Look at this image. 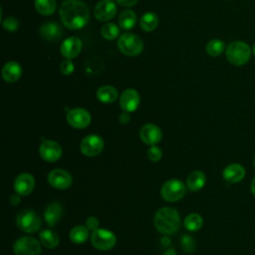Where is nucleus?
<instances>
[{
    "instance_id": "30",
    "label": "nucleus",
    "mask_w": 255,
    "mask_h": 255,
    "mask_svg": "<svg viewBox=\"0 0 255 255\" xmlns=\"http://www.w3.org/2000/svg\"><path fill=\"white\" fill-rule=\"evenodd\" d=\"M225 44L220 39H212L206 45V52L211 57H217L223 53Z\"/></svg>"
},
{
    "instance_id": "3",
    "label": "nucleus",
    "mask_w": 255,
    "mask_h": 255,
    "mask_svg": "<svg viewBox=\"0 0 255 255\" xmlns=\"http://www.w3.org/2000/svg\"><path fill=\"white\" fill-rule=\"evenodd\" d=\"M227 61L234 66L246 64L251 56L250 46L243 41L231 42L225 51Z\"/></svg>"
},
{
    "instance_id": "27",
    "label": "nucleus",
    "mask_w": 255,
    "mask_h": 255,
    "mask_svg": "<svg viewBox=\"0 0 255 255\" xmlns=\"http://www.w3.org/2000/svg\"><path fill=\"white\" fill-rule=\"evenodd\" d=\"M139 24L142 30H144L145 32H151L156 28L158 24V18L156 14L152 12H147L141 16Z\"/></svg>"
},
{
    "instance_id": "17",
    "label": "nucleus",
    "mask_w": 255,
    "mask_h": 255,
    "mask_svg": "<svg viewBox=\"0 0 255 255\" xmlns=\"http://www.w3.org/2000/svg\"><path fill=\"white\" fill-rule=\"evenodd\" d=\"M35 186V179L32 174L24 172L19 174L14 181V189L20 195H28Z\"/></svg>"
},
{
    "instance_id": "32",
    "label": "nucleus",
    "mask_w": 255,
    "mask_h": 255,
    "mask_svg": "<svg viewBox=\"0 0 255 255\" xmlns=\"http://www.w3.org/2000/svg\"><path fill=\"white\" fill-rule=\"evenodd\" d=\"M180 243H181V247L182 249L186 252V253H191L194 251L195 249V241L193 239V237H191L188 234H184L181 236L180 238Z\"/></svg>"
},
{
    "instance_id": "39",
    "label": "nucleus",
    "mask_w": 255,
    "mask_h": 255,
    "mask_svg": "<svg viewBox=\"0 0 255 255\" xmlns=\"http://www.w3.org/2000/svg\"><path fill=\"white\" fill-rule=\"evenodd\" d=\"M120 122L122 123V124H127L128 121H129V116H128V114L127 113V112H125V113H123L121 116H120Z\"/></svg>"
},
{
    "instance_id": "6",
    "label": "nucleus",
    "mask_w": 255,
    "mask_h": 255,
    "mask_svg": "<svg viewBox=\"0 0 255 255\" xmlns=\"http://www.w3.org/2000/svg\"><path fill=\"white\" fill-rule=\"evenodd\" d=\"M41 219L39 215L33 210L21 211L16 218L18 228L26 233H34L39 230L41 226Z\"/></svg>"
},
{
    "instance_id": "18",
    "label": "nucleus",
    "mask_w": 255,
    "mask_h": 255,
    "mask_svg": "<svg viewBox=\"0 0 255 255\" xmlns=\"http://www.w3.org/2000/svg\"><path fill=\"white\" fill-rule=\"evenodd\" d=\"M39 32L45 40L50 42H57L63 36L62 27L59 25V23L53 21L42 24V26L39 29Z\"/></svg>"
},
{
    "instance_id": "13",
    "label": "nucleus",
    "mask_w": 255,
    "mask_h": 255,
    "mask_svg": "<svg viewBox=\"0 0 255 255\" xmlns=\"http://www.w3.org/2000/svg\"><path fill=\"white\" fill-rule=\"evenodd\" d=\"M117 5L113 0H101L94 9V16L99 21H109L115 17Z\"/></svg>"
},
{
    "instance_id": "4",
    "label": "nucleus",
    "mask_w": 255,
    "mask_h": 255,
    "mask_svg": "<svg viewBox=\"0 0 255 255\" xmlns=\"http://www.w3.org/2000/svg\"><path fill=\"white\" fill-rule=\"evenodd\" d=\"M118 48L124 55L134 57L142 52L143 42L132 33H124L118 40Z\"/></svg>"
},
{
    "instance_id": "25",
    "label": "nucleus",
    "mask_w": 255,
    "mask_h": 255,
    "mask_svg": "<svg viewBox=\"0 0 255 255\" xmlns=\"http://www.w3.org/2000/svg\"><path fill=\"white\" fill-rule=\"evenodd\" d=\"M40 240H41V243L49 249H53V248L57 247L60 242V238H59L58 234L56 232H54L53 230L41 231L40 232Z\"/></svg>"
},
{
    "instance_id": "33",
    "label": "nucleus",
    "mask_w": 255,
    "mask_h": 255,
    "mask_svg": "<svg viewBox=\"0 0 255 255\" xmlns=\"http://www.w3.org/2000/svg\"><path fill=\"white\" fill-rule=\"evenodd\" d=\"M162 156L161 149L156 145H151L147 150V157L152 162H157Z\"/></svg>"
},
{
    "instance_id": "36",
    "label": "nucleus",
    "mask_w": 255,
    "mask_h": 255,
    "mask_svg": "<svg viewBox=\"0 0 255 255\" xmlns=\"http://www.w3.org/2000/svg\"><path fill=\"white\" fill-rule=\"evenodd\" d=\"M99 225H100V222H99V220H98L97 217L91 216V217L87 218V220H86V227H87L89 230L94 231V230L98 229Z\"/></svg>"
},
{
    "instance_id": "26",
    "label": "nucleus",
    "mask_w": 255,
    "mask_h": 255,
    "mask_svg": "<svg viewBox=\"0 0 255 255\" xmlns=\"http://www.w3.org/2000/svg\"><path fill=\"white\" fill-rule=\"evenodd\" d=\"M89 237V229L86 226L78 225L70 231V240L75 244H82L86 242Z\"/></svg>"
},
{
    "instance_id": "37",
    "label": "nucleus",
    "mask_w": 255,
    "mask_h": 255,
    "mask_svg": "<svg viewBox=\"0 0 255 255\" xmlns=\"http://www.w3.org/2000/svg\"><path fill=\"white\" fill-rule=\"evenodd\" d=\"M120 5L125 6V7H131L133 6L137 0H116Z\"/></svg>"
},
{
    "instance_id": "19",
    "label": "nucleus",
    "mask_w": 255,
    "mask_h": 255,
    "mask_svg": "<svg viewBox=\"0 0 255 255\" xmlns=\"http://www.w3.org/2000/svg\"><path fill=\"white\" fill-rule=\"evenodd\" d=\"M222 176L228 182H239L245 176V168L239 163H230L223 169Z\"/></svg>"
},
{
    "instance_id": "8",
    "label": "nucleus",
    "mask_w": 255,
    "mask_h": 255,
    "mask_svg": "<svg viewBox=\"0 0 255 255\" xmlns=\"http://www.w3.org/2000/svg\"><path fill=\"white\" fill-rule=\"evenodd\" d=\"M13 249L15 255H40L41 253L39 241L32 236H24L16 240Z\"/></svg>"
},
{
    "instance_id": "21",
    "label": "nucleus",
    "mask_w": 255,
    "mask_h": 255,
    "mask_svg": "<svg viewBox=\"0 0 255 255\" xmlns=\"http://www.w3.org/2000/svg\"><path fill=\"white\" fill-rule=\"evenodd\" d=\"M63 214V207L59 202H52L44 211V218L50 227H54L60 220Z\"/></svg>"
},
{
    "instance_id": "44",
    "label": "nucleus",
    "mask_w": 255,
    "mask_h": 255,
    "mask_svg": "<svg viewBox=\"0 0 255 255\" xmlns=\"http://www.w3.org/2000/svg\"><path fill=\"white\" fill-rule=\"evenodd\" d=\"M253 162H254V166H255V156H254V159H253Z\"/></svg>"
},
{
    "instance_id": "41",
    "label": "nucleus",
    "mask_w": 255,
    "mask_h": 255,
    "mask_svg": "<svg viewBox=\"0 0 255 255\" xmlns=\"http://www.w3.org/2000/svg\"><path fill=\"white\" fill-rule=\"evenodd\" d=\"M161 243H162L163 246H166V245H169V244H170V240L165 236V237H163V238L161 239Z\"/></svg>"
},
{
    "instance_id": "14",
    "label": "nucleus",
    "mask_w": 255,
    "mask_h": 255,
    "mask_svg": "<svg viewBox=\"0 0 255 255\" xmlns=\"http://www.w3.org/2000/svg\"><path fill=\"white\" fill-rule=\"evenodd\" d=\"M140 102L138 93L133 89L125 90L120 97V106L127 113L134 112Z\"/></svg>"
},
{
    "instance_id": "10",
    "label": "nucleus",
    "mask_w": 255,
    "mask_h": 255,
    "mask_svg": "<svg viewBox=\"0 0 255 255\" xmlns=\"http://www.w3.org/2000/svg\"><path fill=\"white\" fill-rule=\"evenodd\" d=\"M91 120L90 113L82 108L72 109L67 114L68 124L76 128H87L91 124Z\"/></svg>"
},
{
    "instance_id": "11",
    "label": "nucleus",
    "mask_w": 255,
    "mask_h": 255,
    "mask_svg": "<svg viewBox=\"0 0 255 255\" xmlns=\"http://www.w3.org/2000/svg\"><path fill=\"white\" fill-rule=\"evenodd\" d=\"M48 182L57 189H67L73 182L72 175L65 169L56 168L48 174Z\"/></svg>"
},
{
    "instance_id": "16",
    "label": "nucleus",
    "mask_w": 255,
    "mask_h": 255,
    "mask_svg": "<svg viewBox=\"0 0 255 255\" xmlns=\"http://www.w3.org/2000/svg\"><path fill=\"white\" fill-rule=\"evenodd\" d=\"M139 136L144 143L148 145H155L161 139V130L157 126L147 124L140 128Z\"/></svg>"
},
{
    "instance_id": "7",
    "label": "nucleus",
    "mask_w": 255,
    "mask_h": 255,
    "mask_svg": "<svg viewBox=\"0 0 255 255\" xmlns=\"http://www.w3.org/2000/svg\"><path fill=\"white\" fill-rule=\"evenodd\" d=\"M91 241L95 248L99 250H110L117 242L115 234L107 229H96L92 232Z\"/></svg>"
},
{
    "instance_id": "40",
    "label": "nucleus",
    "mask_w": 255,
    "mask_h": 255,
    "mask_svg": "<svg viewBox=\"0 0 255 255\" xmlns=\"http://www.w3.org/2000/svg\"><path fill=\"white\" fill-rule=\"evenodd\" d=\"M250 189H251V192L253 193V195L255 196V176H254V178H253V179H252V181H251Z\"/></svg>"
},
{
    "instance_id": "5",
    "label": "nucleus",
    "mask_w": 255,
    "mask_h": 255,
    "mask_svg": "<svg viewBox=\"0 0 255 255\" xmlns=\"http://www.w3.org/2000/svg\"><path fill=\"white\" fill-rule=\"evenodd\" d=\"M185 192H186V187L184 183L177 178H172L167 180L162 185L160 190V194L162 198L168 202H174L181 199L185 195Z\"/></svg>"
},
{
    "instance_id": "20",
    "label": "nucleus",
    "mask_w": 255,
    "mask_h": 255,
    "mask_svg": "<svg viewBox=\"0 0 255 255\" xmlns=\"http://www.w3.org/2000/svg\"><path fill=\"white\" fill-rule=\"evenodd\" d=\"M22 75V67L17 62H8L2 69V78L7 83L17 82Z\"/></svg>"
},
{
    "instance_id": "9",
    "label": "nucleus",
    "mask_w": 255,
    "mask_h": 255,
    "mask_svg": "<svg viewBox=\"0 0 255 255\" xmlns=\"http://www.w3.org/2000/svg\"><path fill=\"white\" fill-rule=\"evenodd\" d=\"M82 153L86 156L99 155L104 149V140L100 135L90 134L85 136L80 144Z\"/></svg>"
},
{
    "instance_id": "31",
    "label": "nucleus",
    "mask_w": 255,
    "mask_h": 255,
    "mask_svg": "<svg viewBox=\"0 0 255 255\" xmlns=\"http://www.w3.org/2000/svg\"><path fill=\"white\" fill-rule=\"evenodd\" d=\"M119 27L114 23H106L101 28L102 36L107 40H114L119 36Z\"/></svg>"
},
{
    "instance_id": "2",
    "label": "nucleus",
    "mask_w": 255,
    "mask_h": 255,
    "mask_svg": "<svg viewBox=\"0 0 255 255\" xmlns=\"http://www.w3.org/2000/svg\"><path fill=\"white\" fill-rule=\"evenodd\" d=\"M154 225L163 234H173L179 229L180 216L174 208L162 207L155 213Z\"/></svg>"
},
{
    "instance_id": "29",
    "label": "nucleus",
    "mask_w": 255,
    "mask_h": 255,
    "mask_svg": "<svg viewBox=\"0 0 255 255\" xmlns=\"http://www.w3.org/2000/svg\"><path fill=\"white\" fill-rule=\"evenodd\" d=\"M184 227L189 231H197L202 227L203 219L197 213H191L184 219Z\"/></svg>"
},
{
    "instance_id": "38",
    "label": "nucleus",
    "mask_w": 255,
    "mask_h": 255,
    "mask_svg": "<svg viewBox=\"0 0 255 255\" xmlns=\"http://www.w3.org/2000/svg\"><path fill=\"white\" fill-rule=\"evenodd\" d=\"M21 201V197H20V194H12L10 196V203L12 205H17L19 204Z\"/></svg>"
},
{
    "instance_id": "1",
    "label": "nucleus",
    "mask_w": 255,
    "mask_h": 255,
    "mask_svg": "<svg viewBox=\"0 0 255 255\" xmlns=\"http://www.w3.org/2000/svg\"><path fill=\"white\" fill-rule=\"evenodd\" d=\"M60 18L65 27L73 30L81 29L90 19L87 5L80 0H66L60 6Z\"/></svg>"
},
{
    "instance_id": "42",
    "label": "nucleus",
    "mask_w": 255,
    "mask_h": 255,
    "mask_svg": "<svg viewBox=\"0 0 255 255\" xmlns=\"http://www.w3.org/2000/svg\"><path fill=\"white\" fill-rule=\"evenodd\" d=\"M162 255H177V254H176V252L173 249H168Z\"/></svg>"
},
{
    "instance_id": "23",
    "label": "nucleus",
    "mask_w": 255,
    "mask_h": 255,
    "mask_svg": "<svg viewBox=\"0 0 255 255\" xmlns=\"http://www.w3.org/2000/svg\"><path fill=\"white\" fill-rule=\"evenodd\" d=\"M118 91L112 86H103L97 91V98L104 104L114 103L118 99Z\"/></svg>"
},
{
    "instance_id": "15",
    "label": "nucleus",
    "mask_w": 255,
    "mask_h": 255,
    "mask_svg": "<svg viewBox=\"0 0 255 255\" xmlns=\"http://www.w3.org/2000/svg\"><path fill=\"white\" fill-rule=\"evenodd\" d=\"M81 50H82V41L76 36H72L64 40L60 48L62 56H64L69 60L76 58L80 54Z\"/></svg>"
},
{
    "instance_id": "34",
    "label": "nucleus",
    "mask_w": 255,
    "mask_h": 255,
    "mask_svg": "<svg viewBox=\"0 0 255 255\" xmlns=\"http://www.w3.org/2000/svg\"><path fill=\"white\" fill-rule=\"evenodd\" d=\"M2 26L4 29H6L7 31H10V32H14L18 29L19 27V22L16 18L14 17H7L6 19L3 20L2 22Z\"/></svg>"
},
{
    "instance_id": "12",
    "label": "nucleus",
    "mask_w": 255,
    "mask_h": 255,
    "mask_svg": "<svg viewBox=\"0 0 255 255\" xmlns=\"http://www.w3.org/2000/svg\"><path fill=\"white\" fill-rule=\"evenodd\" d=\"M40 156L49 162H55L62 156L61 145L54 140H44L39 147Z\"/></svg>"
},
{
    "instance_id": "28",
    "label": "nucleus",
    "mask_w": 255,
    "mask_h": 255,
    "mask_svg": "<svg viewBox=\"0 0 255 255\" xmlns=\"http://www.w3.org/2000/svg\"><path fill=\"white\" fill-rule=\"evenodd\" d=\"M57 7L56 0H35V8L42 15H51Z\"/></svg>"
},
{
    "instance_id": "22",
    "label": "nucleus",
    "mask_w": 255,
    "mask_h": 255,
    "mask_svg": "<svg viewBox=\"0 0 255 255\" xmlns=\"http://www.w3.org/2000/svg\"><path fill=\"white\" fill-rule=\"evenodd\" d=\"M206 183V176L200 170H194L186 179V186L191 191L200 190Z\"/></svg>"
},
{
    "instance_id": "24",
    "label": "nucleus",
    "mask_w": 255,
    "mask_h": 255,
    "mask_svg": "<svg viewBox=\"0 0 255 255\" xmlns=\"http://www.w3.org/2000/svg\"><path fill=\"white\" fill-rule=\"evenodd\" d=\"M135 22H136V14L132 10L126 9L123 12H121L119 16V24L122 29L129 30L134 26Z\"/></svg>"
},
{
    "instance_id": "43",
    "label": "nucleus",
    "mask_w": 255,
    "mask_h": 255,
    "mask_svg": "<svg viewBox=\"0 0 255 255\" xmlns=\"http://www.w3.org/2000/svg\"><path fill=\"white\" fill-rule=\"evenodd\" d=\"M252 51H253V54H254V56H255V44H254L253 47H252Z\"/></svg>"
},
{
    "instance_id": "35",
    "label": "nucleus",
    "mask_w": 255,
    "mask_h": 255,
    "mask_svg": "<svg viewBox=\"0 0 255 255\" xmlns=\"http://www.w3.org/2000/svg\"><path fill=\"white\" fill-rule=\"evenodd\" d=\"M60 69L64 75H70L74 72V64L69 59H67L61 63Z\"/></svg>"
}]
</instances>
